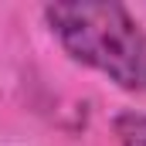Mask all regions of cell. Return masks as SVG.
<instances>
[{
  "mask_svg": "<svg viewBox=\"0 0 146 146\" xmlns=\"http://www.w3.org/2000/svg\"><path fill=\"white\" fill-rule=\"evenodd\" d=\"M44 21L58 44L85 68L102 72L126 92L146 95V31L112 0L48 3Z\"/></svg>",
  "mask_w": 146,
  "mask_h": 146,
  "instance_id": "6da1fadb",
  "label": "cell"
},
{
  "mask_svg": "<svg viewBox=\"0 0 146 146\" xmlns=\"http://www.w3.org/2000/svg\"><path fill=\"white\" fill-rule=\"evenodd\" d=\"M119 146H146V112H122L112 119Z\"/></svg>",
  "mask_w": 146,
  "mask_h": 146,
  "instance_id": "7a4b0ae2",
  "label": "cell"
}]
</instances>
